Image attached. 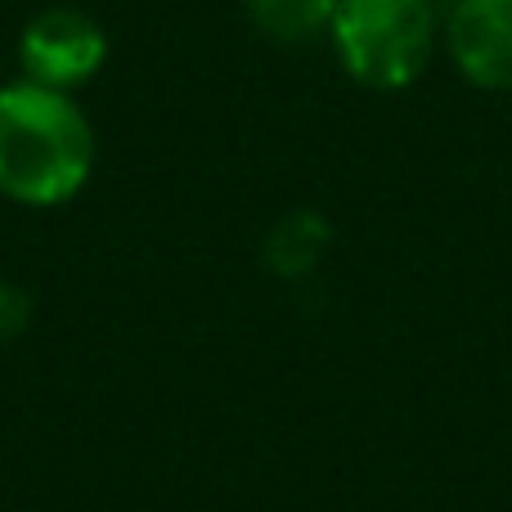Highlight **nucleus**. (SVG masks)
<instances>
[{"mask_svg":"<svg viewBox=\"0 0 512 512\" xmlns=\"http://www.w3.org/2000/svg\"><path fill=\"white\" fill-rule=\"evenodd\" d=\"M27 324H32V297H27L18 283L0 279V342L18 337Z\"/></svg>","mask_w":512,"mask_h":512,"instance_id":"423d86ee","label":"nucleus"},{"mask_svg":"<svg viewBox=\"0 0 512 512\" xmlns=\"http://www.w3.org/2000/svg\"><path fill=\"white\" fill-rule=\"evenodd\" d=\"M95 171V126L63 90L0 86V194L18 207H63Z\"/></svg>","mask_w":512,"mask_h":512,"instance_id":"f257e3e1","label":"nucleus"},{"mask_svg":"<svg viewBox=\"0 0 512 512\" xmlns=\"http://www.w3.org/2000/svg\"><path fill=\"white\" fill-rule=\"evenodd\" d=\"M342 0H248L256 32L279 45H306L333 27Z\"/></svg>","mask_w":512,"mask_h":512,"instance_id":"39448f33","label":"nucleus"},{"mask_svg":"<svg viewBox=\"0 0 512 512\" xmlns=\"http://www.w3.org/2000/svg\"><path fill=\"white\" fill-rule=\"evenodd\" d=\"M328 36L351 81L405 90L436 50V9L432 0H342Z\"/></svg>","mask_w":512,"mask_h":512,"instance_id":"f03ea898","label":"nucleus"},{"mask_svg":"<svg viewBox=\"0 0 512 512\" xmlns=\"http://www.w3.org/2000/svg\"><path fill=\"white\" fill-rule=\"evenodd\" d=\"M108 63V32L81 9H41L18 36V72L32 86L72 95Z\"/></svg>","mask_w":512,"mask_h":512,"instance_id":"7ed1b4c3","label":"nucleus"},{"mask_svg":"<svg viewBox=\"0 0 512 512\" xmlns=\"http://www.w3.org/2000/svg\"><path fill=\"white\" fill-rule=\"evenodd\" d=\"M445 50L477 90H512V0H459L445 23Z\"/></svg>","mask_w":512,"mask_h":512,"instance_id":"20e7f679","label":"nucleus"}]
</instances>
